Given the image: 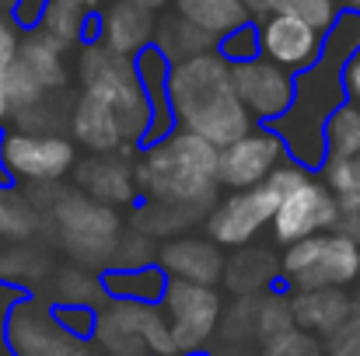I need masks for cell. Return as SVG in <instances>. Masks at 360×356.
Instances as JSON below:
<instances>
[{
	"instance_id": "cell-11",
	"label": "cell",
	"mask_w": 360,
	"mask_h": 356,
	"mask_svg": "<svg viewBox=\"0 0 360 356\" xmlns=\"http://www.w3.org/2000/svg\"><path fill=\"white\" fill-rule=\"evenodd\" d=\"M340 228V203L336 196L322 185L319 175L304 178L297 189H290L287 196H280L276 203V213L269 220V231L273 241L280 248H290L297 241H308V237L329 235Z\"/></svg>"
},
{
	"instance_id": "cell-32",
	"label": "cell",
	"mask_w": 360,
	"mask_h": 356,
	"mask_svg": "<svg viewBox=\"0 0 360 356\" xmlns=\"http://www.w3.org/2000/svg\"><path fill=\"white\" fill-rule=\"evenodd\" d=\"M315 175L322 178V185H326L336 199L357 196L360 192V171H357V161H354V157H333V154H326V161H322V168H319Z\"/></svg>"
},
{
	"instance_id": "cell-23",
	"label": "cell",
	"mask_w": 360,
	"mask_h": 356,
	"mask_svg": "<svg viewBox=\"0 0 360 356\" xmlns=\"http://www.w3.org/2000/svg\"><path fill=\"white\" fill-rule=\"evenodd\" d=\"M105 301H133V304H161L168 290V272L161 265L143 269H102L98 272Z\"/></svg>"
},
{
	"instance_id": "cell-45",
	"label": "cell",
	"mask_w": 360,
	"mask_h": 356,
	"mask_svg": "<svg viewBox=\"0 0 360 356\" xmlns=\"http://www.w3.org/2000/svg\"><path fill=\"white\" fill-rule=\"evenodd\" d=\"M245 4H248L252 11H262V0H245Z\"/></svg>"
},
{
	"instance_id": "cell-42",
	"label": "cell",
	"mask_w": 360,
	"mask_h": 356,
	"mask_svg": "<svg viewBox=\"0 0 360 356\" xmlns=\"http://www.w3.org/2000/svg\"><path fill=\"white\" fill-rule=\"evenodd\" d=\"M340 11H347V14H360V0H340Z\"/></svg>"
},
{
	"instance_id": "cell-10",
	"label": "cell",
	"mask_w": 360,
	"mask_h": 356,
	"mask_svg": "<svg viewBox=\"0 0 360 356\" xmlns=\"http://www.w3.org/2000/svg\"><path fill=\"white\" fill-rule=\"evenodd\" d=\"M276 203H280V196L269 185H255V189H245V192H228L203 217V237H210L221 251L224 248L241 251L269 228V220L276 213Z\"/></svg>"
},
{
	"instance_id": "cell-39",
	"label": "cell",
	"mask_w": 360,
	"mask_h": 356,
	"mask_svg": "<svg viewBox=\"0 0 360 356\" xmlns=\"http://www.w3.org/2000/svg\"><path fill=\"white\" fill-rule=\"evenodd\" d=\"M18 301H21V294L0 283V356H14V353H11V350H7V339H4V329H7V315H11V308H14Z\"/></svg>"
},
{
	"instance_id": "cell-34",
	"label": "cell",
	"mask_w": 360,
	"mask_h": 356,
	"mask_svg": "<svg viewBox=\"0 0 360 356\" xmlns=\"http://www.w3.org/2000/svg\"><path fill=\"white\" fill-rule=\"evenodd\" d=\"M217 56H221L228 67H238V63L255 60V56H259V32H255V25L248 21V25L235 28L231 35H224V39L217 42Z\"/></svg>"
},
{
	"instance_id": "cell-27",
	"label": "cell",
	"mask_w": 360,
	"mask_h": 356,
	"mask_svg": "<svg viewBox=\"0 0 360 356\" xmlns=\"http://www.w3.org/2000/svg\"><path fill=\"white\" fill-rule=\"evenodd\" d=\"M53 301L56 304H70V308H98L105 304V290L98 272L70 265V269H56L53 272Z\"/></svg>"
},
{
	"instance_id": "cell-18",
	"label": "cell",
	"mask_w": 360,
	"mask_h": 356,
	"mask_svg": "<svg viewBox=\"0 0 360 356\" xmlns=\"http://www.w3.org/2000/svg\"><path fill=\"white\" fill-rule=\"evenodd\" d=\"M158 265L168 272V279L196 283V286H217L224 279V251L200 235H179L158 248Z\"/></svg>"
},
{
	"instance_id": "cell-38",
	"label": "cell",
	"mask_w": 360,
	"mask_h": 356,
	"mask_svg": "<svg viewBox=\"0 0 360 356\" xmlns=\"http://www.w3.org/2000/svg\"><path fill=\"white\" fill-rule=\"evenodd\" d=\"M343 91H347V102L350 105H360V49L343 67Z\"/></svg>"
},
{
	"instance_id": "cell-19",
	"label": "cell",
	"mask_w": 360,
	"mask_h": 356,
	"mask_svg": "<svg viewBox=\"0 0 360 356\" xmlns=\"http://www.w3.org/2000/svg\"><path fill=\"white\" fill-rule=\"evenodd\" d=\"M74 189H81L84 196L105 203V206H126L136 203V178H133V161L126 154H88L77 157L74 168Z\"/></svg>"
},
{
	"instance_id": "cell-43",
	"label": "cell",
	"mask_w": 360,
	"mask_h": 356,
	"mask_svg": "<svg viewBox=\"0 0 360 356\" xmlns=\"http://www.w3.org/2000/svg\"><path fill=\"white\" fill-rule=\"evenodd\" d=\"M18 4H21V0H0V14H14Z\"/></svg>"
},
{
	"instance_id": "cell-5",
	"label": "cell",
	"mask_w": 360,
	"mask_h": 356,
	"mask_svg": "<svg viewBox=\"0 0 360 356\" xmlns=\"http://www.w3.org/2000/svg\"><path fill=\"white\" fill-rule=\"evenodd\" d=\"M77 84H81V95L109 105L126 122L133 143L143 147V136H147V126H150V105H147L136 63L129 56L105 49L95 39L84 42L77 49Z\"/></svg>"
},
{
	"instance_id": "cell-17",
	"label": "cell",
	"mask_w": 360,
	"mask_h": 356,
	"mask_svg": "<svg viewBox=\"0 0 360 356\" xmlns=\"http://www.w3.org/2000/svg\"><path fill=\"white\" fill-rule=\"evenodd\" d=\"M154 32H158V18L154 11L133 4V0H112L105 11L95 14V42H102L105 49L136 60L147 46H154Z\"/></svg>"
},
{
	"instance_id": "cell-29",
	"label": "cell",
	"mask_w": 360,
	"mask_h": 356,
	"mask_svg": "<svg viewBox=\"0 0 360 356\" xmlns=\"http://www.w3.org/2000/svg\"><path fill=\"white\" fill-rule=\"evenodd\" d=\"M294 325V308H290V294H262L255 301V339L266 343L280 332H290Z\"/></svg>"
},
{
	"instance_id": "cell-3",
	"label": "cell",
	"mask_w": 360,
	"mask_h": 356,
	"mask_svg": "<svg viewBox=\"0 0 360 356\" xmlns=\"http://www.w3.org/2000/svg\"><path fill=\"white\" fill-rule=\"evenodd\" d=\"M168 105L175 129H186L217 150L255 129L252 116L238 102L231 67L217 56V49L168 67Z\"/></svg>"
},
{
	"instance_id": "cell-13",
	"label": "cell",
	"mask_w": 360,
	"mask_h": 356,
	"mask_svg": "<svg viewBox=\"0 0 360 356\" xmlns=\"http://www.w3.org/2000/svg\"><path fill=\"white\" fill-rule=\"evenodd\" d=\"M287 161V150L280 136L269 126H255L241 140L228 143L217 154V182L228 192H245L255 185H266L269 175Z\"/></svg>"
},
{
	"instance_id": "cell-35",
	"label": "cell",
	"mask_w": 360,
	"mask_h": 356,
	"mask_svg": "<svg viewBox=\"0 0 360 356\" xmlns=\"http://www.w3.org/2000/svg\"><path fill=\"white\" fill-rule=\"evenodd\" d=\"M49 311H53V322H56L67 336H74V339H81V343H91V332H95V308L49 304Z\"/></svg>"
},
{
	"instance_id": "cell-26",
	"label": "cell",
	"mask_w": 360,
	"mask_h": 356,
	"mask_svg": "<svg viewBox=\"0 0 360 356\" xmlns=\"http://www.w3.org/2000/svg\"><path fill=\"white\" fill-rule=\"evenodd\" d=\"M276 272H280L276 258H273L269 251H262V248H252V244L241 248L231 262H224V279H228V286H231L238 297H252V294L262 290Z\"/></svg>"
},
{
	"instance_id": "cell-16",
	"label": "cell",
	"mask_w": 360,
	"mask_h": 356,
	"mask_svg": "<svg viewBox=\"0 0 360 356\" xmlns=\"http://www.w3.org/2000/svg\"><path fill=\"white\" fill-rule=\"evenodd\" d=\"M67 136L74 140V147L88 150V154H129L140 150L122 122L109 105L88 98L77 91V98L70 102V119H67Z\"/></svg>"
},
{
	"instance_id": "cell-33",
	"label": "cell",
	"mask_w": 360,
	"mask_h": 356,
	"mask_svg": "<svg viewBox=\"0 0 360 356\" xmlns=\"http://www.w3.org/2000/svg\"><path fill=\"white\" fill-rule=\"evenodd\" d=\"M158 241H150L147 235H140V231H126L120 237V248H116V255H112V265L109 269H143V265H158Z\"/></svg>"
},
{
	"instance_id": "cell-25",
	"label": "cell",
	"mask_w": 360,
	"mask_h": 356,
	"mask_svg": "<svg viewBox=\"0 0 360 356\" xmlns=\"http://www.w3.org/2000/svg\"><path fill=\"white\" fill-rule=\"evenodd\" d=\"M154 49H158L168 63H182V60H193V56L214 53V49H217V39H210L207 32H200V28L189 25L186 18L172 14V18L158 21Z\"/></svg>"
},
{
	"instance_id": "cell-44",
	"label": "cell",
	"mask_w": 360,
	"mask_h": 356,
	"mask_svg": "<svg viewBox=\"0 0 360 356\" xmlns=\"http://www.w3.org/2000/svg\"><path fill=\"white\" fill-rule=\"evenodd\" d=\"M214 356H245V350H238V346H228V350H221V353Z\"/></svg>"
},
{
	"instance_id": "cell-1",
	"label": "cell",
	"mask_w": 360,
	"mask_h": 356,
	"mask_svg": "<svg viewBox=\"0 0 360 356\" xmlns=\"http://www.w3.org/2000/svg\"><path fill=\"white\" fill-rule=\"evenodd\" d=\"M360 49V14H340L336 25L326 32V49L319 63L294 77V102L287 116L276 119L269 129L280 136L287 161L301 164L304 171H319L326 161V122L347 105L343 91V67Z\"/></svg>"
},
{
	"instance_id": "cell-30",
	"label": "cell",
	"mask_w": 360,
	"mask_h": 356,
	"mask_svg": "<svg viewBox=\"0 0 360 356\" xmlns=\"http://www.w3.org/2000/svg\"><path fill=\"white\" fill-rule=\"evenodd\" d=\"M360 150V105H343L326 122V154L333 157H357Z\"/></svg>"
},
{
	"instance_id": "cell-41",
	"label": "cell",
	"mask_w": 360,
	"mask_h": 356,
	"mask_svg": "<svg viewBox=\"0 0 360 356\" xmlns=\"http://www.w3.org/2000/svg\"><path fill=\"white\" fill-rule=\"evenodd\" d=\"M133 4H140V7H147V11H161V7H168V4H175V0H133Z\"/></svg>"
},
{
	"instance_id": "cell-48",
	"label": "cell",
	"mask_w": 360,
	"mask_h": 356,
	"mask_svg": "<svg viewBox=\"0 0 360 356\" xmlns=\"http://www.w3.org/2000/svg\"><path fill=\"white\" fill-rule=\"evenodd\" d=\"M354 161H357V171H360V150H357V157H354Z\"/></svg>"
},
{
	"instance_id": "cell-4",
	"label": "cell",
	"mask_w": 360,
	"mask_h": 356,
	"mask_svg": "<svg viewBox=\"0 0 360 356\" xmlns=\"http://www.w3.org/2000/svg\"><path fill=\"white\" fill-rule=\"evenodd\" d=\"M46 228L60 241V248L74 258V265L102 272L112 265V255L120 248V237L126 235L120 210L84 196L81 189H56Z\"/></svg>"
},
{
	"instance_id": "cell-12",
	"label": "cell",
	"mask_w": 360,
	"mask_h": 356,
	"mask_svg": "<svg viewBox=\"0 0 360 356\" xmlns=\"http://www.w3.org/2000/svg\"><path fill=\"white\" fill-rule=\"evenodd\" d=\"M4 339H7V350L14 356H102L91 343L67 336L53 322L49 304L39 301V297H21L11 308Z\"/></svg>"
},
{
	"instance_id": "cell-8",
	"label": "cell",
	"mask_w": 360,
	"mask_h": 356,
	"mask_svg": "<svg viewBox=\"0 0 360 356\" xmlns=\"http://www.w3.org/2000/svg\"><path fill=\"white\" fill-rule=\"evenodd\" d=\"M0 168L11 185H60L77 168V147L67 133H0Z\"/></svg>"
},
{
	"instance_id": "cell-21",
	"label": "cell",
	"mask_w": 360,
	"mask_h": 356,
	"mask_svg": "<svg viewBox=\"0 0 360 356\" xmlns=\"http://www.w3.org/2000/svg\"><path fill=\"white\" fill-rule=\"evenodd\" d=\"M53 258L42 244H0V283L18 290L21 297H35L53 279Z\"/></svg>"
},
{
	"instance_id": "cell-31",
	"label": "cell",
	"mask_w": 360,
	"mask_h": 356,
	"mask_svg": "<svg viewBox=\"0 0 360 356\" xmlns=\"http://www.w3.org/2000/svg\"><path fill=\"white\" fill-rule=\"evenodd\" d=\"M18 46H21V28L14 25L11 14H0V133L11 126L7 77H11V67H14V60H18Z\"/></svg>"
},
{
	"instance_id": "cell-50",
	"label": "cell",
	"mask_w": 360,
	"mask_h": 356,
	"mask_svg": "<svg viewBox=\"0 0 360 356\" xmlns=\"http://www.w3.org/2000/svg\"><path fill=\"white\" fill-rule=\"evenodd\" d=\"M347 356H360V350H357V353H347Z\"/></svg>"
},
{
	"instance_id": "cell-24",
	"label": "cell",
	"mask_w": 360,
	"mask_h": 356,
	"mask_svg": "<svg viewBox=\"0 0 360 356\" xmlns=\"http://www.w3.org/2000/svg\"><path fill=\"white\" fill-rule=\"evenodd\" d=\"M175 14L217 42L252 21V7L245 0H175Z\"/></svg>"
},
{
	"instance_id": "cell-28",
	"label": "cell",
	"mask_w": 360,
	"mask_h": 356,
	"mask_svg": "<svg viewBox=\"0 0 360 356\" xmlns=\"http://www.w3.org/2000/svg\"><path fill=\"white\" fill-rule=\"evenodd\" d=\"M262 14H290L315 25L319 32H329L343 11L340 0H262Z\"/></svg>"
},
{
	"instance_id": "cell-46",
	"label": "cell",
	"mask_w": 360,
	"mask_h": 356,
	"mask_svg": "<svg viewBox=\"0 0 360 356\" xmlns=\"http://www.w3.org/2000/svg\"><path fill=\"white\" fill-rule=\"evenodd\" d=\"M0 185H11V182H7V175H4V168H0Z\"/></svg>"
},
{
	"instance_id": "cell-14",
	"label": "cell",
	"mask_w": 360,
	"mask_h": 356,
	"mask_svg": "<svg viewBox=\"0 0 360 356\" xmlns=\"http://www.w3.org/2000/svg\"><path fill=\"white\" fill-rule=\"evenodd\" d=\"M255 32H259V56L294 77L311 70L326 49V32L290 14H262Z\"/></svg>"
},
{
	"instance_id": "cell-47",
	"label": "cell",
	"mask_w": 360,
	"mask_h": 356,
	"mask_svg": "<svg viewBox=\"0 0 360 356\" xmlns=\"http://www.w3.org/2000/svg\"><path fill=\"white\" fill-rule=\"evenodd\" d=\"M311 356H329V353H326V350H319V353H311Z\"/></svg>"
},
{
	"instance_id": "cell-49",
	"label": "cell",
	"mask_w": 360,
	"mask_h": 356,
	"mask_svg": "<svg viewBox=\"0 0 360 356\" xmlns=\"http://www.w3.org/2000/svg\"><path fill=\"white\" fill-rule=\"evenodd\" d=\"M354 301H357V304H360V283H357V297H354Z\"/></svg>"
},
{
	"instance_id": "cell-37",
	"label": "cell",
	"mask_w": 360,
	"mask_h": 356,
	"mask_svg": "<svg viewBox=\"0 0 360 356\" xmlns=\"http://www.w3.org/2000/svg\"><path fill=\"white\" fill-rule=\"evenodd\" d=\"M357 350H360V304L354 308V315L343 322V329L326 339V353L329 356H347L357 353Z\"/></svg>"
},
{
	"instance_id": "cell-7",
	"label": "cell",
	"mask_w": 360,
	"mask_h": 356,
	"mask_svg": "<svg viewBox=\"0 0 360 356\" xmlns=\"http://www.w3.org/2000/svg\"><path fill=\"white\" fill-rule=\"evenodd\" d=\"M91 346L102 356H175L158 304L105 301L95 308Z\"/></svg>"
},
{
	"instance_id": "cell-2",
	"label": "cell",
	"mask_w": 360,
	"mask_h": 356,
	"mask_svg": "<svg viewBox=\"0 0 360 356\" xmlns=\"http://www.w3.org/2000/svg\"><path fill=\"white\" fill-rule=\"evenodd\" d=\"M217 147L186 133L172 129L165 140L147 143L136 150L133 161V178L140 199L172 206L186 213L193 224L210 213L217 203Z\"/></svg>"
},
{
	"instance_id": "cell-20",
	"label": "cell",
	"mask_w": 360,
	"mask_h": 356,
	"mask_svg": "<svg viewBox=\"0 0 360 356\" xmlns=\"http://www.w3.org/2000/svg\"><path fill=\"white\" fill-rule=\"evenodd\" d=\"M290 308H294V325L301 332L329 339L354 315L357 301L347 290H294Z\"/></svg>"
},
{
	"instance_id": "cell-40",
	"label": "cell",
	"mask_w": 360,
	"mask_h": 356,
	"mask_svg": "<svg viewBox=\"0 0 360 356\" xmlns=\"http://www.w3.org/2000/svg\"><path fill=\"white\" fill-rule=\"evenodd\" d=\"M81 4H84V11H88L91 18H95V14H98V11H105V7H109L112 0H81Z\"/></svg>"
},
{
	"instance_id": "cell-22",
	"label": "cell",
	"mask_w": 360,
	"mask_h": 356,
	"mask_svg": "<svg viewBox=\"0 0 360 356\" xmlns=\"http://www.w3.org/2000/svg\"><path fill=\"white\" fill-rule=\"evenodd\" d=\"M35 32L70 53L74 46L81 49L84 42H91V35H95V18L84 11L81 0H46V4H42V14H39V21H35Z\"/></svg>"
},
{
	"instance_id": "cell-15",
	"label": "cell",
	"mask_w": 360,
	"mask_h": 356,
	"mask_svg": "<svg viewBox=\"0 0 360 356\" xmlns=\"http://www.w3.org/2000/svg\"><path fill=\"white\" fill-rule=\"evenodd\" d=\"M231 81L238 91V102L252 116L255 126H273L276 119L287 116L294 102V74L280 70L276 63L255 56L248 63L231 67Z\"/></svg>"
},
{
	"instance_id": "cell-6",
	"label": "cell",
	"mask_w": 360,
	"mask_h": 356,
	"mask_svg": "<svg viewBox=\"0 0 360 356\" xmlns=\"http://www.w3.org/2000/svg\"><path fill=\"white\" fill-rule=\"evenodd\" d=\"M280 279L287 290H350L360 283V241L329 235L297 241L280 255Z\"/></svg>"
},
{
	"instance_id": "cell-36",
	"label": "cell",
	"mask_w": 360,
	"mask_h": 356,
	"mask_svg": "<svg viewBox=\"0 0 360 356\" xmlns=\"http://www.w3.org/2000/svg\"><path fill=\"white\" fill-rule=\"evenodd\" d=\"M319 353V339L301 332V329H290V332H280L273 339L262 343L259 356H311Z\"/></svg>"
},
{
	"instance_id": "cell-9",
	"label": "cell",
	"mask_w": 360,
	"mask_h": 356,
	"mask_svg": "<svg viewBox=\"0 0 360 356\" xmlns=\"http://www.w3.org/2000/svg\"><path fill=\"white\" fill-rule=\"evenodd\" d=\"M158 308L165 315L175 356H203V350L217 339V325L224 315V301L217 286L168 279V290Z\"/></svg>"
}]
</instances>
